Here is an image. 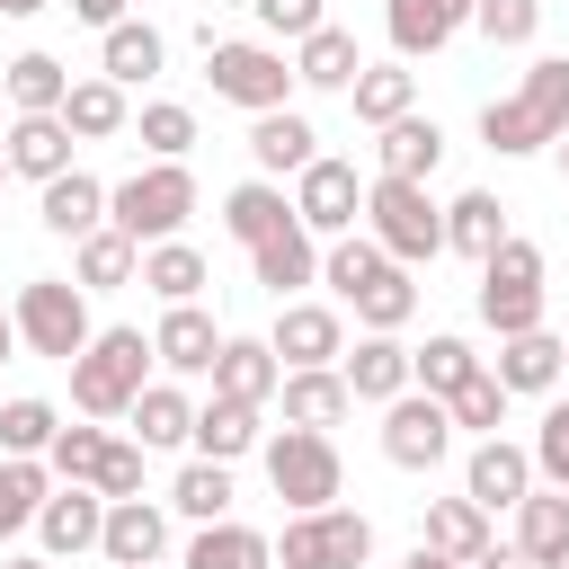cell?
I'll use <instances>...</instances> for the list:
<instances>
[{"instance_id": "obj_1", "label": "cell", "mask_w": 569, "mask_h": 569, "mask_svg": "<svg viewBox=\"0 0 569 569\" xmlns=\"http://www.w3.org/2000/svg\"><path fill=\"white\" fill-rule=\"evenodd\" d=\"M560 133H569V53H542L507 98L480 107V142H489L498 160H525V151H542V142H560Z\"/></svg>"}, {"instance_id": "obj_2", "label": "cell", "mask_w": 569, "mask_h": 569, "mask_svg": "<svg viewBox=\"0 0 569 569\" xmlns=\"http://www.w3.org/2000/svg\"><path fill=\"white\" fill-rule=\"evenodd\" d=\"M187 213H196V178H187V160H151V169H133V178L107 187V231H124L133 249L178 240Z\"/></svg>"}, {"instance_id": "obj_3", "label": "cell", "mask_w": 569, "mask_h": 569, "mask_svg": "<svg viewBox=\"0 0 569 569\" xmlns=\"http://www.w3.org/2000/svg\"><path fill=\"white\" fill-rule=\"evenodd\" d=\"M365 240L391 258V267H436L445 258V204L409 178H373L365 187Z\"/></svg>"}, {"instance_id": "obj_4", "label": "cell", "mask_w": 569, "mask_h": 569, "mask_svg": "<svg viewBox=\"0 0 569 569\" xmlns=\"http://www.w3.org/2000/svg\"><path fill=\"white\" fill-rule=\"evenodd\" d=\"M151 382V338L142 329H98L80 356H71V409L80 418H124Z\"/></svg>"}, {"instance_id": "obj_5", "label": "cell", "mask_w": 569, "mask_h": 569, "mask_svg": "<svg viewBox=\"0 0 569 569\" xmlns=\"http://www.w3.org/2000/svg\"><path fill=\"white\" fill-rule=\"evenodd\" d=\"M204 80H213L222 107H249V116H276V107L293 98V62H284L276 44H258V36H213V27H204Z\"/></svg>"}, {"instance_id": "obj_6", "label": "cell", "mask_w": 569, "mask_h": 569, "mask_svg": "<svg viewBox=\"0 0 569 569\" xmlns=\"http://www.w3.org/2000/svg\"><path fill=\"white\" fill-rule=\"evenodd\" d=\"M9 320H18V347L53 356V365H71V356L98 338V329H89V293H80L71 276H27L18 302H9Z\"/></svg>"}, {"instance_id": "obj_7", "label": "cell", "mask_w": 569, "mask_h": 569, "mask_svg": "<svg viewBox=\"0 0 569 569\" xmlns=\"http://www.w3.org/2000/svg\"><path fill=\"white\" fill-rule=\"evenodd\" d=\"M258 453H267V489H276L293 516H320V507H338V489H347V462H338V445H329V436H311V427H284V436H267Z\"/></svg>"}, {"instance_id": "obj_8", "label": "cell", "mask_w": 569, "mask_h": 569, "mask_svg": "<svg viewBox=\"0 0 569 569\" xmlns=\"http://www.w3.org/2000/svg\"><path fill=\"white\" fill-rule=\"evenodd\" d=\"M480 320H489L498 338L542 329V249H533V240L507 231V240L480 258Z\"/></svg>"}, {"instance_id": "obj_9", "label": "cell", "mask_w": 569, "mask_h": 569, "mask_svg": "<svg viewBox=\"0 0 569 569\" xmlns=\"http://www.w3.org/2000/svg\"><path fill=\"white\" fill-rule=\"evenodd\" d=\"M373 560V525L356 507H320V516H284L276 569H365Z\"/></svg>"}, {"instance_id": "obj_10", "label": "cell", "mask_w": 569, "mask_h": 569, "mask_svg": "<svg viewBox=\"0 0 569 569\" xmlns=\"http://www.w3.org/2000/svg\"><path fill=\"white\" fill-rule=\"evenodd\" d=\"M293 222L311 231V240H347L356 222H365V178L347 169V160H311L302 178H293Z\"/></svg>"}, {"instance_id": "obj_11", "label": "cell", "mask_w": 569, "mask_h": 569, "mask_svg": "<svg viewBox=\"0 0 569 569\" xmlns=\"http://www.w3.org/2000/svg\"><path fill=\"white\" fill-rule=\"evenodd\" d=\"M445 453H453V418H445V400L400 391V400L382 409V462H400V471H436Z\"/></svg>"}, {"instance_id": "obj_12", "label": "cell", "mask_w": 569, "mask_h": 569, "mask_svg": "<svg viewBox=\"0 0 569 569\" xmlns=\"http://www.w3.org/2000/svg\"><path fill=\"white\" fill-rule=\"evenodd\" d=\"M267 356L284 373H311V365H338L347 356V320L329 302H276V329H267Z\"/></svg>"}, {"instance_id": "obj_13", "label": "cell", "mask_w": 569, "mask_h": 569, "mask_svg": "<svg viewBox=\"0 0 569 569\" xmlns=\"http://www.w3.org/2000/svg\"><path fill=\"white\" fill-rule=\"evenodd\" d=\"M462 27H471V0H382V36H391V62L445 53Z\"/></svg>"}, {"instance_id": "obj_14", "label": "cell", "mask_w": 569, "mask_h": 569, "mask_svg": "<svg viewBox=\"0 0 569 569\" xmlns=\"http://www.w3.org/2000/svg\"><path fill=\"white\" fill-rule=\"evenodd\" d=\"M525 489H533V453L507 445V436H480L471 462H462V498H471L480 516H498V507H516Z\"/></svg>"}, {"instance_id": "obj_15", "label": "cell", "mask_w": 569, "mask_h": 569, "mask_svg": "<svg viewBox=\"0 0 569 569\" xmlns=\"http://www.w3.org/2000/svg\"><path fill=\"white\" fill-rule=\"evenodd\" d=\"M213 356H222L213 311H204V302H169L160 329H151V365H169V373H213Z\"/></svg>"}, {"instance_id": "obj_16", "label": "cell", "mask_w": 569, "mask_h": 569, "mask_svg": "<svg viewBox=\"0 0 569 569\" xmlns=\"http://www.w3.org/2000/svg\"><path fill=\"white\" fill-rule=\"evenodd\" d=\"M338 382H347V400L391 409V400L409 391V347H400V338H382V329H365V338H356V356H338Z\"/></svg>"}, {"instance_id": "obj_17", "label": "cell", "mask_w": 569, "mask_h": 569, "mask_svg": "<svg viewBox=\"0 0 569 569\" xmlns=\"http://www.w3.org/2000/svg\"><path fill=\"white\" fill-rule=\"evenodd\" d=\"M98 525H107V498H98V489H71V480H53V498L36 507V533H44V560H71V551H98Z\"/></svg>"}, {"instance_id": "obj_18", "label": "cell", "mask_w": 569, "mask_h": 569, "mask_svg": "<svg viewBox=\"0 0 569 569\" xmlns=\"http://www.w3.org/2000/svg\"><path fill=\"white\" fill-rule=\"evenodd\" d=\"M98 551H107L116 569H160V551H169V516H160L151 498H116L107 525H98Z\"/></svg>"}, {"instance_id": "obj_19", "label": "cell", "mask_w": 569, "mask_h": 569, "mask_svg": "<svg viewBox=\"0 0 569 569\" xmlns=\"http://www.w3.org/2000/svg\"><path fill=\"white\" fill-rule=\"evenodd\" d=\"M160 62H169V36H160L151 18H116V27L98 36V80H116V89L160 80Z\"/></svg>"}, {"instance_id": "obj_20", "label": "cell", "mask_w": 569, "mask_h": 569, "mask_svg": "<svg viewBox=\"0 0 569 569\" xmlns=\"http://www.w3.org/2000/svg\"><path fill=\"white\" fill-rule=\"evenodd\" d=\"M445 169V124L436 116H400V124H382V142H373V178H409V187H427Z\"/></svg>"}, {"instance_id": "obj_21", "label": "cell", "mask_w": 569, "mask_h": 569, "mask_svg": "<svg viewBox=\"0 0 569 569\" xmlns=\"http://www.w3.org/2000/svg\"><path fill=\"white\" fill-rule=\"evenodd\" d=\"M36 222H44L53 240H89V231H107V187H98L89 169H62V178H44Z\"/></svg>"}, {"instance_id": "obj_22", "label": "cell", "mask_w": 569, "mask_h": 569, "mask_svg": "<svg viewBox=\"0 0 569 569\" xmlns=\"http://www.w3.org/2000/svg\"><path fill=\"white\" fill-rule=\"evenodd\" d=\"M249 276H258L276 302H302V284H320V240H311L302 222H284L276 240H258V249H249Z\"/></svg>"}, {"instance_id": "obj_23", "label": "cell", "mask_w": 569, "mask_h": 569, "mask_svg": "<svg viewBox=\"0 0 569 569\" xmlns=\"http://www.w3.org/2000/svg\"><path fill=\"white\" fill-rule=\"evenodd\" d=\"M249 160H258V178H302V169L320 160V133H311V116H293V107L258 116V124H249Z\"/></svg>"}, {"instance_id": "obj_24", "label": "cell", "mask_w": 569, "mask_h": 569, "mask_svg": "<svg viewBox=\"0 0 569 569\" xmlns=\"http://www.w3.org/2000/svg\"><path fill=\"white\" fill-rule=\"evenodd\" d=\"M213 400H249V409H267L276 400V382H284V365L267 356V338H222V356H213Z\"/></svg>"}, {"instance_id": "obj_25", "label": "cell", "mask_w": 569, "mask_h": 569, "mask_svg": "<svg viewBox=\"0 0 569 569\" xmlns=\"http://www.w3.org/2000/svg\"><path fill=\"white\" fill-rule=\"evenodd\" d=\"M0 160H9V178H62L71 169V124L62 116H18L9 124V142H0Z\"/></svg>"}, {"instance_id": "obj_26", "label": "cell", "mask_w": 569, "mask_h": 569, "mask_svg": "<svg viewBox=\"0 0 569 569\" xmlns=\"http://www.w3.org/2000/svg\"><path fill=\"white\" fill-rule=\"evenodd\" d=\"M347 107H356V124H400V116H418V71L409 62H365L356 71V89H347Z\"/></svg>"}, {"instance_id": "obj_27", "label": "cell", "mask_w": 569, "mask_h": 569, "mask_svg": "<svg viewBox=\"0 0 569 569\" xmlns=\"http://www.w3.org/2000/svg\"><path fill=\"white\" fill-rule=\"evenodd\" d=\"M489 373H498V391L516 400V391H560V338L551 329H525V338H498V356H489Z\"/></svg>"}, {"instance_id": "obj_28", "label": "cell", "mask_w": 569, "mask_h": 569, "mask_svg": "<svg viewBox=\"0 0 569 569\" xmlns=\"http://www.w3.org/2000/svg\"><path fill=\"white\" fill-rule=\"evenodd\" d=\"M276 400H284V427H311V436H329L356 400H347V382H338V365H311V373H284L276 382Z\"/></svg>"}, {"instance_id": "obj_29", "label": "cell", "mask_w": 569, "mask_h": 569, "mask_svg": "<svg viewBox=\"0 0 569 569\" xmlns=\"http://www.w3.org/2000/svg\"><path fill=\"white\" fill-rule=\"evenodd\" d=\"M187 445H196V462H240V453H258L267 436H258V409H249V400H204L196 427H187Z\"/></svg>"}, {"instance_id": "obj_30", "label": "cell", "mask_w": 569, "mask_h": 569, "mask_svg": "<svg viewBox=\"0 0 569 569\" xmlns=\"http://www.w3.org/2000/svg\"><path fill=\"white\" fill-rule=\"evenodd\" d=\"M178 569H276V542H267L258 525L222 516V525H196V542H187Z\"/></svg>"}, {"instance_id": "obj_31", "label": "cell", "mask_w": 569, "mask_h": 569, "mask_svg": "<svg viewBox=\"0 0 569 569\" xmlns=\"http://www.w3.org/2000/svg\"><path fill=\"white\" fill-rule=\"evenodd\" d=\"M356 71H365V53L347 27H311L293 44V89H356Z\"/></svg>"}, {"instance_id": "obj_32", "label": "cell", "mask_w": 569, "mask_h": 569, "mask_svg": "<svg viewBox=\"0 0 569 569\" xmlns=\"http://www.w3.org/2000/svg\"><path fill=\"white\" fill-rule=\"evenodd\" d=\"M293 222V196L276 187V178H249V187H231L222 196V231L240 240V249H258V240H276Z\"/></svg>"}, {"instance_id": "obj_33", "label": "cell", "mask_w": 569, "mask_h": 569, "mask_svg": "<svg viewBox=\"0 0 569 569\" xmlns=\"http://www.w3.org/2000/svg\"><path fill=\"white\" fill-rule=\"evenodd\" d=\"M62 124H71V142H116L124 124H133V107H124V89L116 80H71V98H62Z\"/></svg>"}, {"instance_id": "obj_34", "label": "cell", "mask_w": 569, "mask_h": 569, "mask_svg": "<svg viewBox=\"0 0 569 569\" xmlns=\"http://www.w3.org/2000/svg\"><path fill=\"white\" fill-rule=\"evenodd\" d=\"M498 240H507V204H498L489 187H462V196L445 204V249H462V258L480 267Z\"/></svg>"}, {"instance_id": "obj_35", "label": "cell", "mask_w": 569, "mask_h": 569, "mask_svg": "<svg viewBox=\"0 0 569 569\" xmlns=\"http://www.w3.org/2000/svg\"><path fill=\"white\" fill-rule=\"evenodd\" d=\"M133 276H142V249H133L124 231L71 240V284H80V293H116V284H133Z\"/></svg>"}, {"instance_id": "obj_36", "label": "cell", "mask_w": 569, "mask_h": 569, "mask_svg": "<svg viewBox=\"0 0 569 569\" xmlns=\"http://www.w3.org/2000/svg\"><path fill=\"white\" fill-rule=\"evenodd\" d=\"M347 311H356L365 329L400 338V329H409V311H418V284H409V267H391V258H382V267H373V276L347 293Z\"/></svg>"}, {"instance_id": "obj_37", "label": "cell", "mask_w": 569, "mask_h": 569, "mask_svg": "<svg viewBox=\"0 0 569 569\" xmlns=\"http://www.w3.org/2000/svg\"><path fill=\"white\" fill-rule=\"evenodd\" d=\"M471 373H480V356H471V338H453V329H436L427 347H409V391H427V400H453Z\"/></svg>"}, {"instance_id": "obj_38", "label": "cell", "mask_w": 569, "mask_h": 569, "mask_svg": "<svg viewBox=\"0 0 569 569\" xmlns=\"http://www.w3.org/2000/svg\"><path fill=\"white\" fill-rule=\"evenodd\" d=\"M418 542H427L436 560H462V569H471V560L489 551V516H480L471 498H427V533H418Z\"/></svg>"}, {"instance_id": "obj_39", "label": "cell", "mask_w": 569, "mask_h": 569, "mask_svg": "<svg viewBox=\"0 0 569 569\" xmlns=\"http://www.w3.org/2000/svg\"><path fill=\"white\" fill-rule=\"evenodd\" d=\"M124 418H133V445H142V453H160V445H187V427H196V400H187L178 382H142V400H133Z\"/></svg>"}, {"instance_id": "obj_40", "label": "cell", "mask_w": 569, "mask_h": 569, "mask_svg": "<svg viewBox=\"0 0 569 569\" xmlns=\"http://www.w3.org/2000/svg\"><path fill=\"white\" fill-rule=\"evenodd\" d=\"M560 542H569V489H542V480H533V489L516 498V551L542 569Z\"/></svg>"}, {"instance_id": "obj_41", "label": "cell", "mask_w": 569, "mask_h": 569, "mask_svg": "<svg viewBox=\"0 0 569 569\" xmlns=\"http://www.w3.org/2000/svg\"><path fill=\"white\" fill-rule=\"evenodd\" d=\"M0 89H9V107H18V116H62V98H71V71H62L53 53H18V62L0 71Z\"/></svg>"}, {"instance_id": "obj_42", "label": "cell", "mask_w": 569, "mask_h": 569, "mask_svg": "<svg viewBox=\"0 0 569 569\" xmlns=\"http://www.w3.org/2000/svg\"><path fill=\"white\" fill-rule=\"evenodd\" d=\"M169 507H178L187 525H222V516H231V462H187V471L169 480Z\"/></svg>"}, {"instance_id": "obj_43", "label": "cell", "mask_w": 569, "mask_h": 569, "mask_svg": "<svg viewBox=\"0 0 569 569\" xmlns=\"http://www.w3.org/2000/svg\"><path fill=\"white\" fill-rule=\"evenodd\" d=\"M44 498H53V471H44V462H18V453H0V542H9V533H27Z\"/></svg>"}, {"instance_id": "obj_44", "label": "cell", "mask_w": 569, "mask_h": 569, "mask_svg": "<svg viewBox=\"0 0 569 569\" xmlns=\"http://www.w3.org/2000/svg\"><path fill=\"white\" fill-rule=\"evenodd\" d=\"M53 436H62V409H53V400H0V453L44 462Z\"/></svg>"}, {"instance_id": "obj_45", "label": "cell", "mask_w": 569, "mask_h": 569, "mask_svg": "<svg viewBox=\"0 0 569 569\" xmlns=\"http://www.w3.org/2000/svg\"><path fill=\"white\" fill-rule=\"evenodd\" d=\"M142 284H151L160 302H196V293H204V258H196L187 240H160V249H142Z\"/></svg>"}, {"instance_id": "obj_46", "label": "cell", "mask_w": 569, "mask_h": 569, "mask_svg": "<svg viewBox=\"0 0 569 569\" xmlns=\"http://www.w3.org/2000/svg\"><path fill=\"white\" fill-rule=\"evenodd\" d=\"M107 445H116L107 427H62V436L44 445V471H53V480H71V489H89V480H98V462H107Z\"/></svg>"}, {"instance_id": "obj_47", "label": "cell", "mask_w": 569, "mask_h": 569, "mask_svg": "<svg viewBox=\"0 0 569 569\" xmlns=\"http://www.w3.org/2000/svg\"><path fill=\"white\" fill-rule=\"evenodd\" d=\"M133 133H142V151H151V160H187V151H196V107H178V98H151Z\"/></svg>"}, {"instance_id": "obj_48", "label": "cell", "mask_w": 569, "mask_h": 569, "mask_svg": "<svg viewBox=\"0 0 569 569\" xmlns=\"http://www.w3.org/2000/svg\"><path fill=\"white\" fill-rule=\"evenodd\" d=\"M445 418H453V427H471V436H498V427H507V391H498V373L480 365V373L445 400Z\"/></svg>"}, {"instance_id": "obj_49", "label": "cell", "mask_w": 569, "mask_h": 569, "mask_svg": "<svg viewBox=\"0 0 569 569\" xmlns=\"http://www.w3.org/2000/svg\"><path fill=\"white\" fill-rule=\"evenodd\" d=\"M525 453H533V480H542V489H569V400L542 409V427H533Z\"/></svg>"}, {"instance_id": "obj_50", "label": "cell", "mask_w": 569, "mask_h": 569, "mask_svg": "<svg viewBox=\"0 0 569 569\" xmlns=\"http://www.w3.org/2000/svg\"><path fill=\"white\" fill-rule=\"evenodd\" d=\"M471 27H480L489 44H533V27H542V0H471Z\"/></svg>"}, {"instance_id": "obj_51", "label": "cell", "mask_w": 569, "mask_h": 569, "mask_svg": "<svg viewBox=\"0 0 569 569\" xmlns=\"http://www.w3.org/2000/svg\"><path fill=\"white\" fill-rule=\"evenodd\" d=\"M89 489H98V498H107V507H116V498H142V445H124V436H116V445H107V462H98V480H89Z\"/></svg>"}, {"instance_id": "obj_52", "label": "cell", "mask_w": 569, "mask_h": 569, "mask_svg": "<svg viewBox=\"0 0 569 569\" xmlns=\"http://www.w3.org/2000/svg\"><path fill=\"white\" fill-rule=\"evenodd\" d=\"M249 9H258V27H267V36H284V44H302L311 27H329V9H320V0H249Z\"/></svg>"}, {"instance_id": "obj_53", "label": "cell", "mask_w": 569, "mask_h": 569, "mask_svg": "<svg viewBox=\"0 0 569 569\" xmlns=\"http://www.w3.org/2000/svg\"><path fill=\"white\" fill-rule=\"evenodd\" d=\"M71 18H89V27H98V36H107V27H116V18H133V0H71Z\"/></svg>"}, {"instance_id": "obj_54", "label": "cell", "mask_w": 569, "mask_h": 569, "mask_svg": "<svg viewBox=\"0 0 569 569\" xmlns=\"http://www.w3.org/2000/svg\"><path fill=\"white\" fill-rule=\"evenodd\" d=\"M471 569H533V560H525V551H516V542H489V551H480V560H471Z\"/></svg>"}, {"instance_id": "obj_55", "label": "cell", "mask_w": 569, "mask_h": 569, "mask_svg": "<svg viewBox=\"0 0 569 569\" xmlns=\"http://www.w3.org/2000/svg\"><path fill=\"white\" fill-rule=\"evenodd\" d=\"M18 356V320H9V302H0V365Z\"/></svg>"}, {"instance_id": "obj_56", "label": "cell", "mask_w": 569, "mask_h": 569, "mask_svg": "<svg viewBox=\"0 0 569 569\" xmlns=\"http://www.w3.org/2000/svg\"><path fill=\"white\" fill-rule=\"evenodd\" d=\"M400 569H462V560H436V551H427V542H418V551H409V560H400Z\"/></svg>"}, {"instance_id": "obj_57", "label": "cell", "mask_w": 569, "mask_h": 569, "mask_svg": "<svg viewBox=\"0 0 569 569\" xmlns=\"http://www.w3.org/2000/svg\"><path fill=\"white\" fill-rule=\"evenodd\" d=\"M36 9H44V0H0V18H36Z\"/></svg>"}, {"instance_id": "obj_58", "label": "cell", "mask_w": 569, "mask_h": 569, "mask_svg": "<svg viewBox=\"0 0 569 569\" xmlns=\"http://www.w3.org/2000/svg\"><path fill=\"white\" fill-rule=\"evenodd\" d=\"M0 569H53V560H44V551H18V560H0Z\"/></svg>"}, {"instance_id": "obj_59", "label": "cell", "mask_w": 569, "mask_h": 569, "mask_svg": "<svg viewBox=\"0 0 569 569\" xmlns=\"http://www.w3.org/2000/svg\"><path fill=\"white\" fill-rule=\"evenodd\" d=\"M542 569H569V542H560V551H551V560H542Z\"/></svg>"}, {"instance_id": "obj_60", "label": "cell", "mask_w": 569, "mask_h": 569, "mask_svg": "<svg viewBox=\"0 0 569 569\" xmlns=\"http://www.w3.org/2000/svg\"><path fill=\"white\" fill-rule=\"evenodd\" d=\"M551 151H560V178H569V133H560V142H551Z\"/></svg>"}, {"instance_id": "obj_61", "label": "cell", "mask_w": 569, "mask_h": 569, "mask_svg": "<svg viewBox=\"0 0 569 569\" xmlns=\"http://www.w3.org/2000/svg\"><path fill=\"white\" fill-rule=\"evenodd\" d=\"M560 382H569V338H560Z\"/></svg>"}, {"instance_id": "obj_62", "label": "cell", "mask_w": 569, "mask_h": 569, "mask_svg": "<svg viewBox=\"0 0 569 569\" xmlns=\"http://www.w3.org/2000/svg\"><path fill=\"white\" fill-rule=\"evenodd\" d=\"M0 187H9V160H0Z\"/></svg>"}]
</instances>
